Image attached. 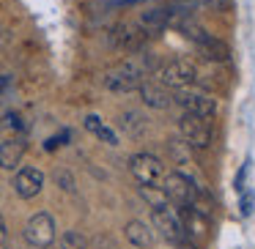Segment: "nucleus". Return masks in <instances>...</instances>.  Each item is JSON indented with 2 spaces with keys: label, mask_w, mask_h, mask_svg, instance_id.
Returning <instances> with one entry per match:
<instances>
[{
  "label": "nucleus",
  "mask_w": 255,
  "mask_h": 249,
  "mask_svg": "<svg viewBox=\"0 0 255 249\" xmlns=\"http://www.w3.org/2000/svg\"><path fill=\"white\" fill-rule=\"evenodd\" d=\"M143 83H145V66L137 61H124L105 74V88L110 93H129V90H137Z\"/></svg>",
  "instance_id": "obj_2"
},
{
  "label": "nucleus",
  "mask_w": 255,
  "mask_h": 249,
  "mask_svg": "<svg viewBox=\"0 0 255 249\" xmlns=\"http://www.w3.org/2000/svg\"><path fill=\"white\" fill-rule=\"evenodd\" d=\"M85 129H88L91 134H96V137H99L102 143H107V145H118L116 132H113V129L107 126V123L102 121L99 115H88V118H85Z\"/></svg>",
  "instance_id": "obj_17"
},
{
  "label": "nucleus",
  "mask_w": 255,
  "mask_h": 249,
  "mask_svg": "<svg viewBox=\"0 0 255 249\" xmlns=\"http://www.w3.org/2000/svg\"><path fill=\"white\" fill-rule=\"evenodd\" d=\"M3 88H8V77H0V90Z\"/></svg>",
  "instance_id": "obj_27"
},
{
  "label": "nucleus",
  "mask_w": 255,
  "mask_h": 249,
  "mask_svg": "<svg viewBox=\"0 0 255 249\" xmlns=\"http://www.w3.org/2000/svg\"><path fill=\"white\" fill-rule=\"evenodd\" d=\"M200 6H211V8H222V0H198Z\"/></svg>",
  "instance_id": "obj_26"
},
{
  "label": "nucleus",
  "mask_w": 255,
  "mask_h": 249,
  "mask_svg": "<svg viewBox=\"0 0 255 249\" xmlns=\"http://www.w3.org/2000/svg\"><path fill=\"white\" fill-rule=\"evenodd\" d=\"M25 151H28V143H25L22 134H14L6 143H0V170H14V167H19Z\"/></svg>",
  "instance_id": "obj_12"
},
{
  "label": "nucleus",
  "mask_w": 255,
  "mask_h": 249,
  "mask_svg": "<svg viewBox=\"0 0 255 249\" xmlns=\"http://www.w3.org/2000/svg\"><path fill=\"white\" fill-rule=\"evenodd\" d=\"M195 77H198V69L189 58H176L167 66H162L159 72V83L170 90H181V88H192Z\"/></svg>",
  "instance_id": "obj_3"
},
{
  "label": "nucleus",
  "mask_w": 255,
  "mask_h": 249,
  "mask_svg": "<svg viewBox=\"0 0 255 249\" xmlns=\"http://www.w3.org/2000/svg\"><path fill=\"white\" fill-rule=\"evenodd\" d=\"M124 236H127V241L137 249L154 247V230H151V225H145V222H140V219L129 222V225L124 227Z\"/></svg>",
  "instance_id": "obj_14"
},
{
  "label": "nucleus",
  "mask_w": 255,
  "mask_h": 249,
  "mask_svg": "<svg viewBox=\"0 0 255 249\" xmlns=\"http://www.w3.org/2000/svg\"><path fill=\"white\" fill-rule=\"evenodd\" d=\"M159 181H162V189H165L170 205H192L200 194H206L203 183H200L198 178H192L189 172H181V170L165 172Z\"/></svg>",
  "instance_id": "obj_1"
},
{
  "label": "nucleus",
  "mask_w": 255,
  "mask_h": 249,
  "mask_svg": "<svg viewBox=\"0 0 255 249\" xmlns=\"http://www.w3.org/2000/svg\"><path fill=\"white\" fill-rule=\"evenodd\" d=\"M140 96H143V101L148 107H154V110H170L173 107V93L170 88H165V85H154V83H143L140 85Z\"/></svg>",
  "instance_id": "obj_13"
},
{
  "label": "nucleus",
  "mask_w": 255,
  "mask_h": 249,
  "mask_svg": "<svg viewBox=\"0 0 255 249\" xmlns=\"http://www.w3.org/2000/svg\"><path fill=\"white\" fill-rule=\"evenodd\" d=\"M66 137H69L66 132H63V134H58V137H50V140H47V143H44V148H47V151L58 148V145H63V140H66Z\"/></svg>",
  "instance_id": "obj_24"
},
{
  "label": "nucleus",
  "mask_w": 255,
  "mask_h": 249,
  "mask_svg": "<svg viewBox=\"0 0 255 249\" xmlns=\"http://www.w3.org/2000/svg\"><path fill=\"white\" fill-rule=\"evenodd\" d=\"M44 249H55V247H52V244H50V247H44Z\"/></svg>",
  "instance_id": "obj_29"
},
{
  "label": "nucleus",
  "mask_w": 255,
  "mask_h": 249,
  "mask_svg": "<svg viewBox=\"0 0 255 249\" xmlns=\"http://www.w3.org/2000/svg\"><path fill=\"white\" fill-rule=\"evenodd\" d=\"M44 189V172L39 167H19L14 175V192L22 200H30Z\"/></svg>",
  "instance_id": "obj_10"
},
{
  "label": "nucleus",
  "mask_w": 255,
  "mask_h": 249,
  "mask_svg": "<svg viewBox=\"0 0 255 249\" xmlns=\"http://www.w3.org/2000/svg\"><path fill=\"white\" fill-rule=\"evenodd\" d=\"M140 194L145 197V203H148L151 208H165V205H170L165 189L156 186V183H140Z\"/></svg>",
  "instance_id": "obj_18"
},
{
  "label": "nucleus",
  "mask_w": 255,
  "mask_h": 249,
  "mask_svg": "<svg viewBox=\"0 0 255 249\" xmlns=\"http://www.w3.org/2000/svg\"><path fill=\"white\" fill-rule=\"evenodd\" d=\"M253 203H255V194H253V192H244V194H242V203H239L242 216H250V214H253Z\"/></svg>",
  "instance_id": "obj_21"
},
{
  "label": "nucleus",
  "mask_w": 255,
  "mask_h": 249,
  "mask_svg": "<svg viewBox=\"0 0 255 249\" xmlns=\"http://www.w3.org/2000/svg\"><path fill=\"white\" fill-rule=\"evenodd\" d=\"M124 6H132V3H140V0H121Z\"/></svg>",
  "instance_id": "obj_28"
},
{
  "label": "nucleus",
  "mask_w": 255,
  "mask_h": 249,
  "mask_svg": "<svg viewBox=\"0 0 255 249\" xmlns=\"http://www.w3.org/2000/svg\"><path fill=\"white\" fill-rule=\"evenodd\" d=\"M244 175H247V165H242V170H239V175H236V183H233V186H236L239 189V192H242V183H244Z\"/></svg>",
  "instance_id": "obj_25"
},
{
  "label": "nucleus",
  "mask_w": 255,
  "mask_h": 249,
  "mask_svg": "<svg viewBox=\"0 0 255 249\" xmlns=\"http://www.w3.org/2000/svg\"><path fill=\"white\" fill-rule=\"evenodd\" d=\"M110 41L121 52H137L145 44V30L137 28V25H118V28H113Z\"/></svg>",
  "instance_id": "obj_11"
},
{
  "label": "nucleus",
  "mask_w": 255,
  "mask_h": 249,
  "mask_svg": "<svg viewBox=\"0 0 255 249\" xmlns=\"http://www.w3.org/2000/svg\"><path fill=\"white\" fill-rule=\"evenodd\" d=\"M55 181L61 183V186L66 189V192H72V189H74V178L69 175V172H63V170H58V172H55Z\"/></svg>",
  "instance_id": "obj_22"
},
{
  "label": "nucleus",
  "mask_w": 255,
  "mask_h": 249,
  "mask_svg": "<svg viewBox=\"0 0 255 249\" xmlns=\"http://www.w3.org/2000/svg\"><path fill=\"white\" fill-rule=\"evenodd\" d=\"M178 132H181V140L184 143H189L192 148H209L211 143V126L206 118L200 115H192V112H184L181 118H178Z\"/></svg>",
  "instance_id": "obj_5"
},
{
  "label": "nucleus",
  "mask_w": 255,
  "mask_h": 249,
  "mask_svg": "<svg viewBox=\"0 0 255 249\" xmlns=\"http://www.w3.org/2000/svg\"><path fill=\"white\" fill-rule=\"evenodd\" d=\"M187 36H192L198 50H200V55L209 58V61H228V58H231V47L222 39H217V36L206 33V30L195 28V25H187Z\"/></svg>",
  "instance_id": "obj_8"
},
{
  "label": "nucleus",
  "mask_w": 255,
  "mask_h": 249,
  "mask_svg": "<svg viewBox=\"0 0 255 249\" xmlns=\"http://www.w3.org/2000/svg\"><path fill=\"white\" fill-rule=\"evenodd\" d=\"M129 172L137 178V183H156L165 175V165L154 154H134L129 159Z\"/></svg>",
  "instance_id": "obj_9"
},
{
  "label": "nucleus",
  "mask_w": 255,
  "mask_h": 249,
  "mask_svg": "<svg viewBox=\"0 0 255 249\" xmlns=\"http://www.w3.org/2000/svg\"><path fill=\"white\" fill-rule=\"evenodd\" d=\"M0 41H3V30H0Z\"/></svg>",
  "instance_id": "obj_30"
},
{
  "label": "nucleus",
  "mask_w": 255,
  "mask_h": 249,
  "mask_svg": "<svg viewBox=\"0 0 255 249\" xmlns=\"http://www.w3.org/2000/svg\"><path fill=\"white\" fill-rule=\"evenodd\" d=\"M25 241L36 249H44L50 244H55V219H52V214L39 211V214L30 216L28 225H25Z\"/></svg>",
  "instance_id": "obj_4"
},
{
  "label": "nucleus",
  "mask_w": 255,
  "mask_h": 249,
  "mask_svg": "<svg viewBox=\"0 0 255 249\" xmlns=\"http://www.w3.org/2000/svg\"><path fill=\"white\" fill-rule=\"evenodd\" d=\"M0 249H8V227L3 216H0Z\"/></svg>",
  "instance_id": "obj_23"
},
{
  "label": "nucleus",
  "mask_w": 255,
  "mask_h": 249,
  "mask_svg": "<svg viewBox=\"0 0 255 249\" xmlns=\"http://www.w3.org/2000/svg\"><path fill=\"white\" fill-rule=\"evenodd\" d=\"M58 249H88V241H85L83 233L66 230V233L61 236V247H58Z\"/></svg>",
  "instance_id": "obj_19"
},
{
  "label": "nucleus",
  "mask_w": 255,
  "mask_h": 249,
  "mask_svg": "<svg viewBox=\"0 0 255 249\" xmlns=\"http://www.w3.org/2000/svg\"><path fill=\"white\" fill-rule=\"evenodd\" d=\"M3 129H8V132H14V134H22L25 132L22 115H17V112H6V115H3Z\"/></svg>",
  "instance_id": "obj_20"
},
{
  "label": "nucleus",
  "mask_w": 255,
  "mask_h": 249,
  "mask_svg": "<svg viewBox=\"0 0 255 249\" xmlns=\"http://www.w3.org/2000/svg\"><path fill=\"white\" fill-rule=\"evenodd\" d=\"M151 225L159 230V236L165 238V241L170 244H178L184 241V227H181V219H178V211H173L170 205H165V208H154V214H151Z\"/></svg>",
  "instance_id": "obj_7"
},
{
  "label": "nucleus",
  "mask_w": 255,
  "mask_h": 249,
  "mask_svg": "<svg viewBox=\"0 0 255 249\" xmlns=\"http://www.w3.org/2000/svg\"><path fill=\"white\" fill-rule=\"evenodd\" d=\"M170 25V11L167 8H151L140 17V28L145 30V36H154L159 30H165Z\"/></svg>",
  "instance_id": "obj_15"
},
{
  "label": "nucleus",
  "mask_w": 255,
  "mask_h": 249,
  "mask_svg": "<svg viewBox=\"0 0 255 249\" xmlns=\"http://www.w3.org/2000/svg\"><path fill=\"white\" fill-rule=\"evenodd\" d=\"M173 104H181V107H184V112L200 115V118H206V121L217 115V101L211 99L209 93H200V90L181 88L176 96H173Z\"/></svg>",
  "instance_id": "obj_6"
},
{
  "label": "nucleus",
  "mask_w": 255,
  "mask_h": 249,
  "mask_svg": "<svg viewBox=\"0 0 255 249\" xmlns=\"http://www.w3.org/2000/svg\"><path fill=\"white\" fill-rule=\"evenodd\" d=\"M118 126H121L127 134H132V137H140V134L148 129V118H145L143 112H137V110H127L121 118H118Z\"/></svg>",
  "instance_id": "obj_16"
}]
</instances>
